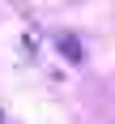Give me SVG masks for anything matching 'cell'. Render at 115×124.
I'll return each mask as SVG.
<instances>
[{
  "label": "cell",
  "mask_w": 115,
  "mask_h": 124,
  "mask_svg": "<svg viewBox=\"0 0 115 124\" xmlns=\"http://www.w3.org/2000/svg\"><path fill=\"white\" fill-rule=\"evenodd\" d=\"M55 43H60V51H64V56H68V60H81V43H77L73 34H60V39H55Z\"/></svg>",
  "instance_id": "obj_1"
}]
</instances>
